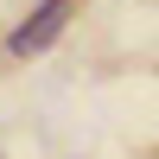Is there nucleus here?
<instances>
[{
  "instance_id": "1",
  "label": "nucleus",
  "mask_w": 159,
  "mask_h": 159,
  "mask_svg": "<svg viewBox=\"0 0 159 159\" xmlns=\"http://www.w3.org/2000/svg\"><path fill=\"white\" fill-rule=\"evenodd\" d=\"M64 25H70V0H45V7H38L32 19H25L19 32L7 38V51H13V57H32V51H45L51 38L64 32Z\"/></svg>"
}]
</instances>
